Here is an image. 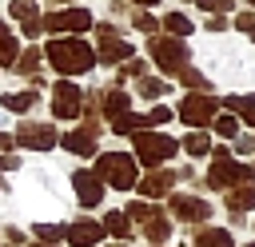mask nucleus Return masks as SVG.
Instances as JSON below:
<instances>
[{
	"mask_svg": "<svg viewBox=\"0 0 255 247\" xmlns=\"http://www.w3.org/2000/svg\"><path fill=\"white\" fill-rule=\"evenodd\" d=\"M44 56H48V64H52L56 72H64V76H84V72L96 64L92 44H84L80 36H56V40L44 48Z\"/></svg>",
	"mask_w": 255,
	"mask_h": 247,
	"instance_id": "obj_1",
	"label": "nucleus"
},
{
	"mask_svg": "<svg viewBox=\"0 0 255 247\" xmlns=\"http://www.w3.org/2000/svg\"><path fill=\"white\" fill-rule=\"evenodd\" d=\"M96 175H100L108 187L128 191V187L139 183V159L128 155V151H104V155L96 159Z\"/></svg>",
	"mask_w": 255,
	"mask_h": 247,
	"instance_id": "obj_2",
	"label": "nucleus"
},
{
	"mask_svg": "<svg viewBox=\"0 0 255 247\" xmlns=\"http://www.w3.org/2000/svg\"><path fill=\"white\" fill-rule=\"evenodd\" d=\"M128 219H135L139 223V235L147 239V243H167L171 239V215L167 211H159L155 203H147V199H131L128 203Z\"/></svg>",
	"mask_w": 255,
	"mask_h": 247,
	"instance_id": "obj_3",
	"label": "nucleus"
},
{
	"mask_svg": "<svg viewBox=\"0 0 255 247\" xmlns=\"http://www.w3.org/2000/svg\"><path fill=\"white\" fill-rule=\"evenodd\" d=\"M251 179H255V167H247V163H235L227 151H215V155H211L207 187H215V191H231V187H239V183H251Z\"/></svg>",
	"mask_w": 255,
	"mask_h": 247,
	"instance_id": "obj_4",
	"label": "nucleus"
},
{
	"mask_svg": "<svg viewBox=\"0 0 255 247\" xmlns=\"http://www.w3.org/2000/svg\"><path fill=\"white\" fill-rule=\"evenodd\" d=\"M167 215L179 219V223H187V231H195V227H207V219H211V203H207L203 195L171 191V195H167Z\"/></svg>",
	"mask_w": 255,
	"mask_h": 247,
	"instance_id": "obj_5",
	"label": "nucleus"
},
{
	"mask_svg": "<svg viewBox=\"0 0 255 247\" xmlns=\"http://www.w3.org/2000/svg\"><path fill=\"white\" fill-rule=\"evenodd\" d=\"M147 52H151V60L159 64V72H167V76H179V72L187 68V56H191L179 36H151V40H147Z\"/></svg>",
	"mask_w": 255,
	"mask_h": 247,
	"instance_id": "obj_6",
	"label": "nucleus"
},
{
	"mask_svg": "<svg viewBox=\"0 0 255 247\" xmlns=\"http://www.w3.org/2000/svg\"><path fill=\"white\" fill-rule=\"evenodd\" d=\"M131 139H135V155H139L143 167H159V163L171 159L175 147H179V143H175L171 135H163V131H135Z\"/></svg>",
	"mask_w": 255,
	"mask_h": 247,
	"instance_id": "obj_7",
	"label": "nucleus"
},
{
	"mask_svg": "<svg viewBox=\"0 0 255 247\" xmlns=\"http://www.w3.org/2000/svg\"><path fill=\"white\" fill-rule=\"evenodd\" d=\"M96 40H100V44L92 48V52H96V64H124V60L131 56V44H128L112 24H96Z\"/></svg>",
	"mask_w": 255,
	"mask_h": 247,
	"instance_id": "obj_8",
	"label": "nucleus"
},
{
	"mask_svg": "<svg viewBox=\"0 0 255 247\" xmlns=\"http://www.w3.org/2000/svg\"><path fill=\"white\" fill-rule=\"evenodd\" d=\"M215 108H223V100H215L211 92H195V96H187L179 104V120L187 127H203V124L215 120Z\"/></svg>",
	"mask_w": 255,
	"mask_h": 247,
	"instance_id": "obj_9",
	"label": "nucleus"
},
{
	"mask_svg": "<svg viewBox=\"0 0 255 247\" xmlns=\"http://www.w3.org/2000/svg\"><path fill=\"white\" fill-rule=\"evenodd\" d=\"M44 28H48V32L80 36V32H88V28H92V12H84V8H56V12H48V16H44Z\"/></svg>",
	"mask_w": 255,
	"mask_h": 247,
	"instance_id": "obj_10",
	"label": "nucleus"
},
{
	"mask_svg": "<svg viewBox=\"0 0 255 247\" xmlns=\"http://www.w3.org/2000/svg\"><path fill=\"white\" fill-rule=\"evenodd\" d=\"M52 116H56V120H76V116H84V92H80L76 84L60 80V84L52 88Z\"/></svg>",
	"mask_w": 255,
	"mask_h": 247,
	"instance_id": "obj_11",
	"label": "nucleus"
},
{
	"mask_svg": "<svg viewBox=\"0 0 255 247\" xmlns=\"http://www.w3.org/2000/svg\"><path fill=\"white\" fill-rule=\"evenodd\" d=\"M104 179L96 175V171H88V167H76L72 171V191H76V203L80 207H96V203H104Z\"/></svg>",
	"mask_w": 255,
	"mask_h": 247,
	"instance_id": "obj_12",
	"label": "nucleus"
},
{
	"mask_svg": "<svg viewBox=\"0 0 255 247\" xmlns=\"http://www.w3.org/2000/svg\"><path fill=\"white\" fill-rule=\"evenodd\" d=\"M104 239H108L104 223H100V219H88V215L72 219V223H68V235H64L68 247H100Z\"/></svg>",
	"mask_w": 255,
	"mask_h": 247,
	"instance_id": "obj_13",
	"label": "nucleus"
},
{
	"mask_svg": "<svg viewBox=\"0 0 255 247\" xmlns=\"http://www.w3.org/2000/svg\"><path fill=\"white\" fill-rule=\"evenodd\" d=\"M56 127L52 124H36V120H24L20 124V131H16V143L20 147H32V151H48V147H56Z\"/></svg>",
	"mask_w": 255,
	"mask_h": 247,
	"instance_id": "obj_14",
	"label": "nucleus"
},
{
	"mask_svg": "<svg viewBox=\"0 0 255 247\" xmlns=\"http://www.w3.org/2000/svg\"><path fill=\"white\" fill-rule=\"evenodd\" d=\"M175 183H179V171H147L135 187H139V195H143V199H155V195L163 199V195H171V191H175Z\"/></svg>",
	"mask_w": 255,
	"mask_h": 247,
	"instance_id": "obj_15",
	"label": "nucleus"
},
{
	"mask_svg": "<svg viewBox=\"0 0 255 247\" xmlns=\"http://www.w3.org/2000/svg\"><path fill=\"white\" fill-rule=\"evenodd\" d=\"M100 223H104V231L112 235V243H131V235H135V227H131L128 211H108Z\"/></svg>",
	"mask_w": 255,
	"mask_h": 247,
	"instance_id": "obj_16",
	"label": "nucleus"
},
{
	"mask_svg": "<svg viewBox=\"0 0 255 247\" xmlns=\"http://www.w3.org/2000/svg\"><path fill=\"white\" fill-rule=\"evenodd\" d=\"M191 247H235V239L223 227H195L191 231Z\"/></svg>",
	"mask_w": 255,
	"mask_h": 247,
	"instance_id": "obj_17",
	"label": "nucleus"
},
{
	"mask_svg": "<svg viewBox=\"0 0 255 247\" xmlns=\"http://www.w3.org/2000/svg\"><path fill=\"white\" fill-rule=\"evenodd\" d=\"M223 199H227V211H251L255 207V179L251 183H239V187H231V191H223Z\"/></svg>",
	"mask_w": 255,
	"mask_h": 247,
	"instance_id": "obj_18",
	"label": "nucleus"
},
{
	"mask_svg": "<svg viewBox=\"0 0 255 247\" xmlns=\"http://www.w3.org/2000/svg\"><path fill=\"white\" fill-rule=\"evenodd\" d=\"M128 108H131V100H128V92H124V88H112V92H104V96H100V112H104L108 120H120Z\"/></svg>",
	"mask_w": 255,
	"mask_h": 247,
	"instance_id": "obj_19",
	"label": "nucleus"
},
{
	"mask_svg": "<svg viewBox=\"0 0 255 247\" xmlns=\"http://www.w3.org/2000/svg\"><path fill=\"white\" fill-rule=\"evenodd\" d=\"M64 147L76 151V155H96V131L92 127H76L64 135Z\"/></svg>",
	"mask_w": 255,
	"mask_h": 247,
	"instance_id": "obj_20",
	"label": "nucleus"
},
{
	"mask_svg": "<svg viewBox=\"0 0 255 247\" xmlns=\"http://www.w3.org/2000/svg\"><path fill=\"white\" fill-rule=\"evenodd\" d=\"M223 108H231L239 120L255 124V96H251V92H239V96H223Z\"/></svg>",
	"mask_w": 255,
	"mask_h": 247,
	"instance_id": "obj_21",
	"label": "nucleus"
},
{
	"mask_svg": "<svg viewBox=\"0 0 255 247\" xmlns=\"http://www.w3.org/2000/svg\"><path fill=\"white\" fill-rule=\"evenodd\" d=\"M0 108H8V112H16V116H24L28 108H36V92L28 88V92H8L4 100H0Z\"/></svg>",
	"mask_w": 255,
	"mask_h": 247,
	"instance_id": "obj_22",
	"label": "nucleus"
},
{
	"mask_svg": "<svg viewBox=\"0 0 255 247\" xmlns=\"http://www.w3.org/2000/svg\"><path fill=\"white\" fill-rule=\"evenodd\" d=\"M32 235H36L40 243H64L68 223H32Z\"/></svg>",
	"mask_w": 255,
	"mask_h": 247,
	"instance_id": "obj_23",
	"label": "nucleus"
},
{
	"mask_svg": "<svg viewBox=\"0 0 255 247\" xmlns=\"http://www.w3.org/2000/svg\"><path fill=\"white\" fill-rule=\"evenodd\" d=\"M16 56H20V44H16V36L0 24V64H4V68H12V64H16Z\"/></svg>",
	"mask_w": 255,
	"mask_h": 247,
	"instance_id": "obj_24",
	"label": "nucleus"
},
{
	"mask_svg": "<svg viewBox=\"0 0 255 247\" xmlns=\"http://www.w3.org/2000/svg\"><path fill=\"white\" fill-rule=\"evenodd\" d=\"M183 151H187V155H207V151H211L207 131H199V127H195V131H187V135H183Z\"/></svg>",
	"mask_w": 255,
	"mask_h": 247,
	"instance_id": "obj_25",
	"label": "nucleus"
},
{
	"mask_svg": "<svg viewBox=\"0 0 255 247\" xmlns=\"http://www.w3.org/2000/svg\"><path fill=\"white\" fill-rule=\"evenodd\" d=\"M12 68H16V72H24L28 80H36V68H40V52H36V48H24V52L16 56V64H12Z\"/></svg>",
	"mask_w": 255,
	"mask_h": 247,
	"instance_id": "obj_26",
	"label": "nucleus"
},
{
	"mask_svg": "<svg viewBox=\"0 0 255 247\" xmlns=\"http://www.w3.org/2000/svg\"><path fill=\"white\" fill-rule=\"evenodd\" d=\"M135 88H139V96H147V100H163V96H167V84H163V80H151V76H139Z\"/></svg>",
	"mask_w": 255,
	"mask_h": 247,
	"instance_id": "obj_27",
	"label": "nucleus"
},
{
	"mask_svg": "<svg viewBox=\"0 0 255 247\" xmlns=\"http://www.w3.org/2000/svg\"><path fill=\"white\" fill-rule=\"evenodd\" d=\"M163 28H167L171 36H187V32H191V20H187L183 12H167V16H163Z\"/></svg>",
	"mask_w": 255,
	"mask_h": 247,
	"instance_id": "obj_28",
	"label": "nucleus"
},
{
	"mask_svg": "<svg viewBox=\"0 0 255 247\" xmlns=\"http://www.w3.org/2000/svg\"><path fill=\"white\" fill-rule=\"evenodd\" d=\"M179 80H183V88H195V92H211V80H207L203 72H195V68H183V72H179Z\"/></svg>",
	"mask_w": 255,
	"mask_h": 247,
	"instance_id": "obj_29",
	"label": "nucleus"
},
{
	"mask_svg": "<svg viewBox=\"0 0 255 247\" xmlns=\"http://www.w3.org/2000/svg\"><path fill=\"white\" fill-rule=\"evenodd\" d=\"M211 127H215V135H223V139H235V135H239V120H235V116H215Z\"/></svg>",
	"mask_w": 255,
	"mask_h": 247,
	"instance_id": "obj_30",
	"label": "nucleus"
},
{
	"mask_svg": "<svg viewBox=\"0 0 255 247\" xmlns=\"http://www.w3.org/2000/svg\"><path fill=\"white\" fill-rule=\"evenodd\" d=\"M36 12H40V8H36L32 0H12V8H8V16H12V20H20V24H24V20H32Z\"/></svg>",
	"mask_w": 255,
	"mask_h": 247,
	"instance_id": "obj_31",
	"label": "nucleus"
},
{
	"mask_svg": "<svg viewBox=\"0 0 255 247\" xmlns=\"http://www.w3.org/2000/svg\"><path fill=\"white\" fill-rule=\"evenodd\" d=\"M171 116H175V112H171V108H163V104H159V108H151V112H147V127H163V124H167V120H171Z\"/></svg>",
	"mask_w": 255,
	"mask_h": 247,
	"instance_id": "obj_32",
	"label": "nucleus"
},
{
	"mask_svg": "<svg viewBox=\"0 0 255 247\" xmlns=\"http://www.w3.org/2000/svg\"><path fill=\"white\" fill-rule=\"evenodd\" d=\"M0 239H4V247H24V239H28V235H24L20 227H12V223H8V227L0 231Z\"/></svg>",
	"mask_w": 255,
	"mask_h": 247,
	"instance_id": "obj_33",
	"label": "nucleus"
},
{
	"mask_svg": "<svg viewBox=\"0 0 255 247\" xmlns=\"http://www.w3.org/2000/svg\"><path fill=\"white\" fill-rule=\"evenodd\" d=\"M131 24H135L139 32H155V28H159V20H155V16H147V12H135V16H131Z\"/></svg>",
	"mask_w": 255,
	"mask_h": 247,
	"instance_id": "obj_34",
	"label": "nucleus"
},
{
	"mask_svg": "<svg viewBox=\"0 0 255 247\" xmlns=\"http://www.w3.org/2000/svg\"><path fill=\"white\" fill-rule=\"evenodd\" d=\"M199 8H203V12H231L235 0H199Z\"/></svg>",
	"mask_w": 255,
	"mask_h": 247,
	"instance_id": "obj_35",
	"label": "nucleus"
},
{
	"mask_svg": "<svg viewBox=\"0 0 255 247\" xmlns=\"http://www.w3.org/2000/svg\"><path fill=\"white\" fill-rule=\"evenodd\" d=\"M235 151L239 155H251L255 151V135H235Z\"/></svg>",
	"mask_w": 255,
	"mask_h": 247,
	"instance_id": "obj_36",
	"label": "nucleus"
},
{
	"mask_svg": "<svg viewBox=\"0 0 255 247\" xmlns=\"http://www.w3.org/2000/svg\"><path fill=\"white\" fill-rule=\"evenodd\" d=\"M235 28H239V32H251V28H255V16H251V12H243V16L235 20Z\"/></svg>",
	"mask_w": 255,
	"mask_h": 247,
	"instance_id": "obj_37",
	"label": "nucleus"
},
{
	"mask_svg": "<svg viewBox=\"0 0 255 247\" xmlns=\"http://www.w3.org/2000/svg\"><path fill=\"white\" fill-rule=\"evenodd\" d=\"M16 167H20L16 155H0V171H16Z\"/></svg>",
	"mask_w": 255,
	"mask_h": 247,
	"instance_id": "obj_38",
	"label": "nucleus"
},
{
	"mask_svg": "<svg viewBox=\"0 0 255 247\" xmlns=\"http://www.w3.org/2000/svg\"><path fill=\"white\" fill-rule=\"evenodd\" d=\"M12 147H16V139H12L8 131H0V151H12Z\"/></svg>",
	"mask_w": 255,
	"mask_h": 247,
	"instance_id": "obj_39",
	"label": "nucleus"
},
{
	"mask_svg": "<svg viewBox=\"0 0 255 247\" xmlns=\"http://www.w3.org/2000/svg\"><path fill=\"white\" fill-rule=\"evenodd\" d=\"M207 28H211V32H219V28H227V20H223V16H211V20H207Z\"/></svg>",
	"mask_w": 255,
	"mask_h": 247,
	"instance_id": "obj_40",
	"label": "nucleus"
},
{
	"mask_svg": "<svg viewBox=\"0 0 255 247\" xmlns=\"http://www.w3.org/2000/svg\"><path fill=\"white\" fill-rule=\"evenodd\" d=\"M28 247H60V243H40V239H32Z\"/></svg>",
	"mask_w": 255,
	"mask_h": 247,
	"instance_id": "obj_41",
	"label": "nucleus"
},
{
	"mask_svg": "<svg viewBox=\"0 0 255 247\" xmlns=\"http://www.w3.org/2000/svg\"><path fill=\"white\" fill-rule=\"evenodd\" d=\"M100 247H131V243H100Z\"/></svg>",
	"mask_w": 255,
	"mask_h": 247,
	"instance_id": "obj_42",
	"label": "nucleus"
},
{
	"mask_svg": "<svg viewBox=\"0 0 255 247\" xmlns=\"http://www.w3.org/2000/svg\"><path fill=\"white\" fill-rule=\"evenodd\" d=\"M147 247H167V243H147Z\"/></svg>",
	"mask_w": 255,
	"mask_h": 247,
	"instance_id": "obj_43",
	"label": "nucleus"
},
{
	"mask_svg": "<svg viewBox=\"0 0 255 247\" xmlns=\"http://www.w3.org/2000/svg\"><path fill=\"white\" fill-rule=\"evenodd\" d=\"M247 36H251V44H255V28H251V32H247Z\"/></svg>",
	"mask_w": 255,
	"mask_h": 247,
	"instance_id": "obj_44",
	"label": "nucleus"
},
{
	"mask_svg": "<svg viewBox=\"0 0 255 247\" xmlns=\"http://www.w3.org/2000/svg\"><path fill=\"white\" fill-rule=\"evenodd\" d=\"M135 4H155V0H135Z\"/></svg>",
	"mask_w": 255,
	"mask_h": 247,
	"instance_id": "obj_45",
	"label": "nucleus"
},
{
	"mask_svg": "<svg viewBox=\"0 0 255 247\" xmlns=\"http://www.w3.org/2000/svg\"><path fill=\"white\" fill-rule=\"evenodd\" d=\"M243 247H255V239H251V243H243Z\"/></svg>",
	"mask_w": 255,
	"mask_h": 247,
	"instance_id": "obj_46",
	"label": "nucleus"
},
{
	"mask_svg": "<svg viewBox=\"0 0 255 247\" xmlns=\"http://www.w3.org/2000/svg\"><path fill=\"white\" fill-rule=\"evenodd\" d=\"M195 4H199V0H195Z\"/></svg>",
	"mask_w": 255,
	"mask_h": 247,
	"instance_id": "obj_47",
	"label": "nucleus"
},
{
	"mask_svg": "<svg viewBox=\"0 0 255 247\" xmlns=\"http://www.w3.org/2000/svg\"><path fill=\"white\" fill-rule=\"evenodd\" d=\"M251 4H255V0H251Z\"/></svg>",
	"mask_w": 255,
	"mask_h": 247,
	"instance_id": "obj_48",
	"label": "nucleus"
}]
</instances>
